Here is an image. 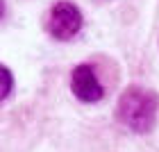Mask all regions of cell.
<instances>
[{"mask_svg": "<svg viewBox=\"0 0 159 152\" xmlns=\"http://www.w3.org/2000/svg\"><path fill=\"white\" fill-rule=\"evenodd\" d=\"M157 107L159 98L155 91H148L143 86H127L118 100L116 116L127 129H132L136 134H146L155 123Z\"/></svg>", "mask_w": 159, "mask_h": 152, "instance_id": "1", "label": "cell"}, {"mask_svg": "<svg viewBox=\"0 0 159 152\" xmlns=\"http://www.w3.org/2000/svg\"><path fill=\"white\" fill-rule=\"evenodd\" d=\"M46 27H48V32H50L52 39L68 41V39H73L80 32V27H82V14H80V9L70 0H59V2H55L50 7Z\"/></svg>", "mask_w": 159, "mask_h": 152, "instance_id": "2", "label": "cell"}, {"mask_svg": "<svg viewBox=\"0 0 159 152\" xmlns=\"http://www.w3.org/2000/svg\"><path fill=\"white\" fill-rule=\"evenodd\" d=\"M70 91L77 100L82 102H98V100L105 98V86L98 79L96 70H93L89 64H80L73 68V75H70Z\"/></svg>", "mask_w": 159, "mask_h": 152, "instance_id": "3", "label": "cell"}, {"mask_svg": "<svg viewBox=\"0 0 159 152\" xmlns=\"http://www.w3.org/2000/svg\"><path fill=\"white\" fill-rule=\"evenodd\" d=\"M11 89H14V75L7 66L0 64V102H2L5 98H9Z\"/></svg>", "mask_w": 159, "mask_h": 152, "instance_id": "4", "label": "cell"}, {"mask_svg": "<svg viewBox=\"0 0 159 152\" xmlns=\"http://www.w3.org/2000/svg\"><path fill=\"white\" fill-rule=\"evenodd\" d=\"M2 16H5V0H0V20H2Z\"/></svg>", "mask_w": 159, "mask_h": 152, "instance_id": "5", "label": "cell"}]
</instances>
